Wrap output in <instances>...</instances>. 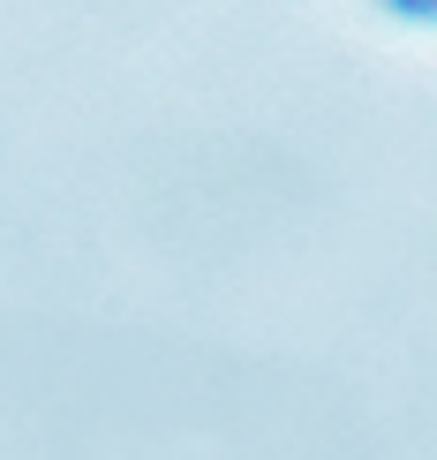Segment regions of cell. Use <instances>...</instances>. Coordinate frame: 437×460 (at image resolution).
Returning a JSON list of instances; mask_svg holds the SVG:
<instances>
[{"mask_svg":"<svg viewBox=\"0 0 437 460\" xmlns=\"http://www.w3.org/2000/svg\"><path fill=\"white\" fill-rule=\"evenodd\" d=\"M392 15H415V23H437V0H385Z\"/></svg>","mask_w":437,"mask_h":460,"instance_id":"obj_1","label":"cell"}]
</instances>
